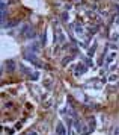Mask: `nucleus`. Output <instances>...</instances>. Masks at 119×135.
Listing matches in <instances>:
<instances>
[{"label":"nucleus","instance_id":"1","mask_svg":"<svg viewBox=\"0 0 119 135\" xmlns=\"http://www.w3.org/2000/svg\"><path fill=\"white\" fill-rule=\"evenodd\" d=\"M57 131H59V135H65V131H63L62 124H57Z\"/></svg>","mask_w":119,"mask_h":135}]
</instances>
